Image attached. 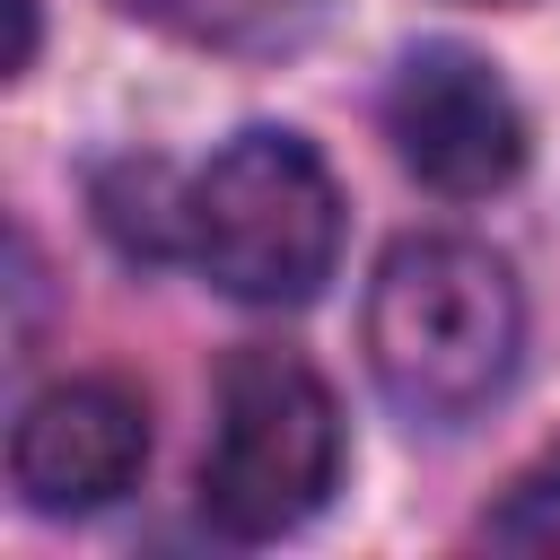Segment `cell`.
Listing matches in <instances>:
<instances>
[{
    "mask_svg": "<svg viewBox=\"0 0 560 560\" xmlns=\"http://www.w3.org/2000/svg\"><path fill=\"white\" fill-rule=\"evenodd\" d=\"M499 542H525V551H560V464H542L534 481H516V499L490 516Z\"/></svg>",
    "mask_w": 560,
    "mask_h": 560,
    "instance_id": "cell-7",
    "label": "cell"
},
{
    "mask_svg": "<svg viewBox=\"0 0 560 560\" xmlns=\"http://www.w3.org/2000/svg\"><path fill=\"white\" fill-rule=\"evenodd\" d=\"M490 9H516V0H490Z\"/></svg>",
    "mask_w": 560,
    "mask_h": 560,
    "instance_id": "cell-9",
    "label": "cell"
},
{
    "mask_svg": "<svg viewBox=\"0 0 560 560\" xmlns=\"http://www.w3.org/2000/svg\"><path fill=\"white\" fill-rule=\"evenodd\" d=\"M114 9L201 52H298L324 26V0H114Z\"/></svg>",
    "mask_w": 560,
    "mask_h": 560,
    "instance_id": "cell-6",
    "label": "cell"
},
{
    "mask_svg": "<svg viewBox=\"0 0 560 560\" xmlns=\"http://www.w3.org/2000/svg\"><path fill=\"white\" fill-rule=\"evenodd\" d=\"M9 18H18V52H9V70H26V61H35V0H9Z\"/></svg>",
    "mask_w": 560,
    "mask_h": 560,
    "instance_id": "cell-8",
    "label": "cell"
},
{
    "mask_svg": "<svg viewBox=\"0 0 560 560\" xmlns=\"http://www.w3.org/2000/svg\"><path fill=\"white\" fill-rule=\"evenodd\" d=\"M516 350H525V298L490 245L446 228L385 245L368 280V368L402 420L464 429L508 394Z\"/></svg>",
    "mask_w": 560,
    "mask_h": 560,
    "instance_id": "cell-1",
    "label": "cell"
},
{
    "mask_svg": "<svg viewBox=\"0 0 560 560\" xmlns=\"http://www.w3.org/2000/svg\"><path fill=\"white\" fill-rule=\"evenodd\" d=\"M184 254L245 306H306L341 262V184L298 131H236L184 184Z\"/></svg>",
    "mask_w": 560,
    "mask_h": 560,
    "instance_id": "cell-2",
    "label": "cell"
},
{
    "mask_svg": "<svg viewBox=\"0 0 560 560\" xmlns=\"http://www.w3.org/2000/svg\"><path fill=\"white\" fill-rule=\"evenodd\" d=\"M341 481V402L298 350H236L201 446V516L228 542L298 534Z\"/></svg>",
    "mask_w": 560,
    "mask_h": 560,
    "instance_id": "cell-3",
    "label": "cell"
},
{
    "mask_svg": "<svg viewBox=\"0 0 560 560\" xmlns=\"http://www.w3.org/2000/svg\"><path fill=\"white\" fill-rule=\"evenodd\" d=\"M385 140L446 201H481V192L516 184V166H525V114H516L508 79L464 44H420L394 70Z\"/></svg>",
    "mask_w": 560,
    "mask_h": 560,
    "instance_id": "cell-4",
    "label": "cell"
},
{
    "mask_svg": "<svg viewBox=\"0 0 560 560\" xmlns=\"http://www.w3.org/2000/svg\"><path fill=\"white\" fill-rule=\"evenodd\" d=\"M140 464H149V402L122 376H61L9 429V472L44 516L114 508L140 481Z\"/></svg>",
    "mask_w": 560,
    "mask_h": 560,
    "instance_id": "cell-5",
    "label": "cell"
}]
</instances>
